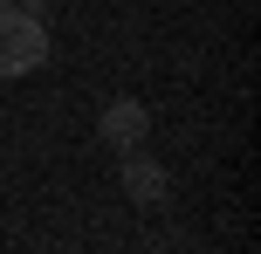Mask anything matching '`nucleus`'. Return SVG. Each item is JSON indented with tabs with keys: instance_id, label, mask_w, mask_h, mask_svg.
Wrapping results in <instances>:
<instances>
[{
	"instance_id": "nucleus-1",
	"label": "nucleus",
	"mask_w": 261,
	"mask_h": 254,
	"mask_svg": "<svg viewBox=\"0 0 261 254\" xmlns=\"http://www.w3.org/2000/svg\"><path fill=\"white\" fill-rule=\"evenodd\" d=\"M48 62V21L28 7H0V76H35Z\"/></svg>"
},
{
	"instance_id": "nucleus-2",
	"label": "nucleus",
	"mask_w": 261,
	"mask_h": 254,
	"mask_svg": "<svg viewBox=\"0 0 261 254\" xmlns=\"http://www.w3.org/2000/svg\"><path fill=\"white\" fill-rule=\"evenodd\" d=\"M96 131H103V145H110V151H138L144 137H151V110L130 103V96H117V103L103 110V124H96Z\"/></svg>"
},
{
	"instance_id": "nucleus-3",
	"label": "nucleus",
	"mask_w": 261,
	"mask_h": 254,
	"mask_svg": "<svg viewBox=\"0 0 261 254\" xmlns=\"http://www.w3.org/2000/svg\"><path fill=\"white\" fill-rule=\"evenodd\" d=\"M124 192H130L138 206H165V192H172L165 165H158V158H144V145H138V151H124Z\"/></svg>"
},
{
	"instance_id": "nucleus-4",
	"label": "nucleus",
	"mask_w": 261,
	"mask_h": 254,
	"mask_svg": "<svg viewBox=\"0 0 261 254\" xmlns=\"http://www.w3.org/2000/svg\"><path fill=\"white\" fill-rule=\"evenodd\" d=\"M7 7H28V14H41V7H55V0H7Z\"/></svg>"
},
{
	"instance_id": "nucleus-5",
	"label": "nucleus",
	"mask_w": 261,
	"mask_h": 254,
	"mask_svg": "<svg viewBox=\"0 0 261 254\" xmlns=\"http://www.w3.org/2000/svg\"><path fill=\"white\" fill-rule=\"evenodd\" d=\"M0 7H7V0H0Z\"/></svg>"
}]
</instances>
